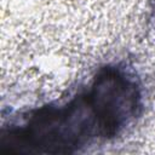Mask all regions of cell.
<instances>
[{
	"label": "cell",
	"mask_w": 155,
	"mask_h": 155,
	"mask_svg": "<svg viewBox=\"0 0 155 155\" xmlns=\"http://www.w3.org/2000/svg\"><path fill=\"white\" fill-rule=\"evenodd\" d=\"M94 137L115 133L105 119L92 87L61 105L41 107L1 138V145L16 153L67 154Z\"/></svg>",
	"instance_id": "6da1fadb"
}]
</instances>
